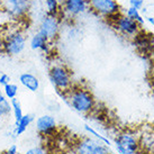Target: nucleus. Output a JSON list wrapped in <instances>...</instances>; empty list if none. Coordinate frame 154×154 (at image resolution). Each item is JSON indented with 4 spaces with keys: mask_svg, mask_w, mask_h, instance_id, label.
I'll list each match as a JSON object with an SVG mask.
<instances>
[{
    "mask_svg": "<svg viewBox=\"0 0 154 154\" xmlns=\"http://www.w3.org/2000/svg\"><path fill=\"white\" fill-rule=\"evenodd\" d=\"M110 25L120 35H123L126 38H133V37H135L143 29L136 22L132 20L131 18H128L126 15H124V14L122 13L118 16H116L114 19H111Z\"/></svg>",
    "mask_w": 154,
    "mask_h": 154,
    "instance_id": "obj_7",
    "label": "nucleus"
},
{
    "mask_svg": "<svg viewBox=\"0 0 154 154\" xmlns=\"http://www.w3.org/2000/svg\"><path fill=\"white\" fill-rule=\"evenodd\" d=\"M75 154H112L109 146L94 137H82L75 143Z\"/></svg>",
    "mask_w": 154,
    "mask_h": 154,
    "instance_id": "obj_6",
    "label": "nucleus"
},
{
    "mask_svg": "<svg viewBox=\"0 0 154 154\" xmlns=\"http://www.w3.org/2000/svg\"><path fill=\"white\" fill-rule=\"evenodd\" d=\"M27 46L26 34L20 28H14L5 32L4 53L8 56H18Z\"/></svg>",
    "mask_w": 154,
    "mask_h": 154,
    "instance_id": "obj_3",
    "label": "nucleus"
},
{
    "mask_svg": "<svg viewBox=\"0 0 154 154\" xmlns=\"http://www.w3.org/2000/svg\"><path fill=\"white\" fill-rule=\"evenodd\" d=\"M124 15H126L128 18H131L132 20H134V22H136L138 25L141 26L142 28L145 26V19H144V17H143V15H142L141 10H138V9L134 8V7H131L129 6L128 8L125 10Z\"/></svg>",
    "mask_w": 154,
    "mask_h": 154,
    "instance_id": "obj_15",
    "label": "nucleus"
},
{
    "mask_svg": "<svg viewBox=\"0 0 154 154\" xmlns=\"http://www.w3.org/2000/svg\"><path fill=\"white\" fill-rule=\"evenodd\" d=\"M61 0H44V6L46 9V13L50 15L60 16L61 13Z\"/></svg>",
    "mask_w": 154,
    "mask_h": 154,
    "instance_id": "obj_16",
    "label": "nucleus"
},
{
    "mask_svg": "<svg viewBox=\"0 0 154 154\" xmlns=\"http://www.w3.org/2000/svg\"><path fill=\"white\" fill-rule=\"evenodd\" d=\"M128 2L131 7H134V8L138 9V10H142V8L145 5V0H128Z\"/></svg>",
    "mask_w": 154,
    "mask_h": 154,
    "instance_id": "obj_22",
    "label": "nucleus"
},
{
    "mask_svg": "<svg viewBox=\"0 0 154 154\" xmlns=\"http://www.w3.org/2000/svg\"><path fill=\"white\" fill-rule=\"evenodd\" d=\"M10 103H11V114H13L14 119H15V124H16V123H18L19 120L22 119L23 116H24L22 103H20V101L17 98L10 100Z\"/></svg>",
    "mask_w": 154,
    "mask_h": 154,
    "instance_id": "obj_17",
    "label": "nucleus"
},
{
    "mask_svg": "<svg viewBox=\"0 0 154 154\" xmlns=\"http://www.w3.org/2000/svg\"><path fill=\"white\" fill-rule=\"evenodd\" d=\"M2 91H4V94L6 99L8 100H13V99L17 98L18 92H19V88L16 83H13V82H9L8 85H6L5 87H2Z\"/></svg>",
    "mask_w": 154,
    "mask_h": 154,
    "instance_id": "obj_18",
    "label": "nucleus"
},
{
    "mask_svg": "<svg viewBox=\"0 0 154 154\" xmlns=\"http://www.w3.org/2000/svg\"><path fill=\"white\" fill-rule=\"evenodd\" d=\"M85 131H86L89 135H91L94 138L98 140V141H101L103 143H105L106 145H108V146L111 145L110 141L108 140L107 137L105 136V135H103V134H100V133H99L98 131H96L94 127H91V126H89V125H85Z\"/></svg>",
    "mask_w": 154,
    "mask_h": 154,
    "instance_id": "obj_19",
    "label": "nucleus"
},
{
    "mask_svg": "<svg viewBox=\"0 0 154 154\" xmlns=\"http://www.w3.org/2000/svg\"><path fill=\"white\" fill-rule=\"evenodd\" d=\"M48 79L53 87L62 94H66L74 86L72 72L63 63H55L50 66Z\"/></svg>",
    "mask_w": 154,
    "mask_h": 154,
    "instance_id": "obj_2",
    "label": "nucleus"
},
{
    "mask_svg": "<svg viewBox=\"0 0 154 154\" xmlns=\"http://www.w3.org/2000/svg\"><path fill=\"white\" fill-rule=\"evenodd\" d=\"M89 9L106 19H114L122 13V7L117 0H88Z\"/></svg>",
    "mask_w": 154,
    "mask_h": 154,
    "instance_id": "obj_5",
    "label": "nucleus"
},
{
    "mask_svg": "<svg viewBox=\"0 0 154 154\" xmlns=\"http://www.w3.org/2000/svg\"><path fill=\"white\" fill-rule=\"evenodd\" d=\"M63 96L69 106L80 115H90L96 109V98L92 92L86 87L73 86Z\"/></svg>",
    "mask_w": 154,
    "mask_h": 154,
    "instance_id": "obj_1",
    "label": "nucleus"
},
{
    "mask_svg": "<svg viewBox=\"0 0 154 154\" xmlns=\"http://www.w3.org/2000/svg\"><path fill=\"white\" fill-rule=\"evenodd\" d=\"M0 8L14 20L24 19L32 8V0H0Z\"/></svg>",
    "mask_w": 154,
    "mask_h": 154,
    "instance_id": "obj_4",
    "label": "nucleus"
},
{
    "mask_svg": "<svg viewBox=\"0 0 154 154\" xmlns=\"http://www.w3.org/2000/svg\"><path fill=\"white\" fill-rule=\"evenodd\" d=\"M89 10L88 0H62L60 15L66 19H75Z\"/></svg>",
    "mask_w": 154,
    "mask_h": 154,
    "instance_id": "obj_9",
    "label": "nucleus"
},
{
    "mask_svg": "<svg viewBox=\"0 0 154 154\" xmlns=\"http://www.w3.org/2000/svg\"><path fill=\"white\" fill-rule=\"evenodd\" d=\"M11 114V103L10 100L5 99L0 103V117H8Z\"/></svg>",
    "mask_w": 154,
    "mask_h": 154,
    "instance_id": "obj_20",
    "label": "nucleus"
},
{
    "mask_svg": "<svg viewBox=\"0 0 154 154\" xmlns=\"http://www.w3.org/2000/svg\"><path fill=\"white\" fill-rule=\"evenodd\" d=\"M146 22H149L151 24V26L153 27V29H154V17H147V18H144Z\"/></svg>",
    "mask_w": 154,
    "mask_h": 154,
    "instance_id": "obj_27",
    "label": "nucleus"
},
{
    "mask_svg": "<svg viewBox=\"0 0 154 154\" xmlns=\"http://www.w3.org/2000/svg\"><path fill=\"white\" fill-rule=\"evenodd\" d=\"M4 39H5V32L0 29V54L4 53Z\"/></svg>",
    "mask_w": 154,
    "mask_h": 154,
    "instance_id": "obj_25",
    "label": "nucleus"
},
{
    "mask_svg": "<svg viewBox=\"0 0 154 154\" xmlns=\"http://www.w3.org/2000/svg\"><path fill=\"white\" fill-rule=\"evenodd\" d=\"M23 154H47V151L44 149L43 146L36 145V146H32L29 149H27Z\"/></svg>",
    "mask_w": 154,
    "mask_h": 154,
    "instance_id": "obj_21",
    "label": "nucleus"
},
{
    "mask_svg": "<svg viewBox=\"0 0 154 154\" xmlns=\"http://www.w3.org/2000/svg\"><path fill=\"white\" fill-rule=\"evenodd\" d=\"M0 122H1V117H0Z\"/></svg>",
    "mask_w": 154,
    "mask_h": 154,
    "instance_id": "obj_29",
    "label": "nucleus"
},
{
    "mask_svg": "<svg viewBox=\"0 0 154 154\" xmlns=\"http://www.w3.org/2000/svg\"><path fill=\"white\" fill-rule=\"evenodd\" d=\"M60 30H61L60 16L46 14L41 19L37 32H39L42 35H44L50 42H53V41H55L59 37Z\"/></svg>",
    "mask_w": 154,
    "mask_h": 154,
    "instance_id": "obj_8",
    "label": "nucleus"
},
{
    "mask_svg": "<svg viewBox=\"0 0 154 154\" xmlns=\"http://www.w3.org/2000/svg\"><path fill=\"white\" fill-rule=\"evenodd\" d=\"M116 151L119 154H135L138 151V140L137 137L129 132L119 133L114 140Z\"/></svg>",
    "mask_w": 154,
    "mask_h": 154,
    "instance_id": "obj_10",
    "label": "nucleus"
},
{
    "mask_svg": "<svg viewBox=\"0 0 154 154\" xmlns=\"http://www.w3.org/2000/svg\"><path fill=\"white\" fill-rule=\"evenodd\" d=\"M5 99H6V97H5L4 91H2V89H1V87H0V103H1L2 100H5Z\"/></svg>",
    "mask_w": 154,
    "mask_h": 154,
    "instance_id": "obj_28",
    "label": "nucleus"
},
{
    "mask_svg": "<svg viewBox=\"0 0 154 154\" xmlns=\"http://www.w3.org/2000/svg\"><path fill=\"white\" fill-rule=\"evenodd\" d=\"M28 44L33 51H41L45 53H48L50 47H51V42L39 32H36L30 36Z\"/></svg>",
    "mask_w": 154,
    "mask_h": 154,
    "instance_id": "obj_12",
    "label": "nucleus"
},
{
    "mask_svg": "<svg viewBox=\"0 0 154 154\" xmlns=\"http://www.w3.org/2000/svg\"><path fill=\"white\" fill-rule=\"evenodd\" d=\"M150 79H151L152 85H153V87H154V62L152 63V65H151V69H150Z\"/></svg>",
    "mask_w": 154,
    "mask_h": 154,
    "instance_id": "obj_26",
    "label": "nucleus"
},
{
    "mask_svg": "<svg viewBox=\"0 0 154 154\" xmlns=\"http://www.w3.org/2000/svg\"><path fill=\"white\" fill-rule=\"evenodd\" d=\"M34 122V117L30 114H24L23 118L18 123L15 124V127H14V135L17 137L23 135L24 133L27 131V128L30 126V124Z\"/></svg>",
    "mask_w": 154,
    "mask_h": 154,
    "instance_id": "obj_14",
    "label": "nucleus"
},
{
    "mask_svg": "<svg viewBox=\"0 0 154 154\" xmlns=\"http://www.w3.org/2000/svg\"><path fill=\"white\" fill-rule=\"evenodd\" d=\"M9 82H11L10 77L6 73H1L0 74V87H5L6 85H8Z\"/></svg>",
    "mask_w": 154,
    "mask_h": 154,
    "instance_id": "obj_23",
    "label": "nucleus"
},
{
    "mask_svg": "<svg viewBox=\"0 0 154 154\" xmlns=\"http://www.w3.org/2000/svg\"><path fill=\"white\" fill-rule=\"evenodd\" d=\"M19 83L22 85L26 90H28L30 92H37L41 87V82L39 79L35 74L30 72H23L19 78Z\"/></svg>",
    "mask_w": 154,
    "mask_h": 154,
    "instance_id": "obj_13",
    "label": "nucleus"
},
{
    "mask_svg": "<svg viewBox=\"0 0 154 154\" xmlns=\"http://www.w3.org/2000/svg\"><path fill=\"white\" fill-rule=\"evenodd\" d=\"M2 154H18V147H17V145H16V144H13V145H10Z\"/></svg>",
    "mask_w": 154,
    "mask_h": 154,
    "instance_id": "obj_24",
    "label": "nucleus"
},
{
    "mask_svg": "<svg viewBox=\"0 0 154 154\" xmlns=\"http://www.w3.org/2000/svg\"><path fill=\"white\" fill-rule=\"evenodd\" d=\"M35 128L42 136H53L57 131V122L53 115L44 114L35 119Z\"/></svg>",
    "mask_w": 154,
    "mask_h": 154,
    "instance_id": "obj_11",
    "label": "nucleus"
}]
</instances>
